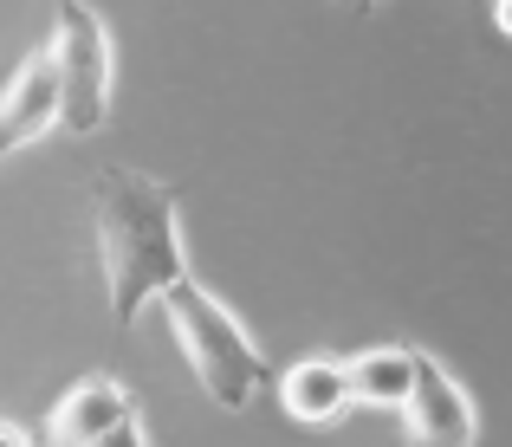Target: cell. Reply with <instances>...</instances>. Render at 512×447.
<instances>
[{
  "mask_svg": "<svg viewBox=\"0 0 512 447\" xmlns=\"http://www.w3.org/2000/svg\"><path fill=\"white\" fill-rule=\"evenodd\" d=\"M91 227H98V260H104V286H111V318H117V331H130L137 311L150 298H163L169 279L188 273L175 188L150 182L137 169H98V182H91Z\"/></svg>",
  "mask_w": 512,
  "mask_h": 447,
  "instance_id": "cell-1",
  "label": "cell"
},
{
  "mask_svg": "<svg viewBox=\"0 0 512 447\" xmlns=\"http://www.w3.org/2000/svg\"><path fill=\"white\" fill-rule=\"evenodd\" d=\"M156 305L169 311L175 344H182V357H188V370H195V383L208 389L221 409H247V402L260 396V383H266V357H260V344L240 331L234 311H227L221 298L201 286L195 273L169 279Z\"/></svg>",
  "mask_w": 512,
  "mask_h": 447,
  "instance_id": "cell-2",
  "label": "cell"
},
{
  "mask_svg": "<svg viewBox=\"0 0 512 447\" xmlns=\"http://www.w3.org/2000/svg\"><path fill=\"white\" fill-rule=\"evenodd\" d=\"M59 124L72 137H98L111 117V26L85 0H59Z\"/></svg>",
  "mask_w": 512,
  "mask_h": 447,
  "instance_id": "cell-3",
  "label": "cell"
},
{
  "mask_svg": "<svg viewBox=\"0 0 512 447\" xmlns=\"http://www.w3.org/2000/svg\"><path fill=\"white\" fill-rule=\"evenodd\" d=\"M474 435H480L474 396L428 350H415V383L402 402V447H474Z\"/></svg>",
  "mask_w": 512,
  "mask_h": 447,
  "instance_id": "cell-4",
  "label": "cell"
},
{
  "mask_svg": "<svg viewBox=\"0 0 512 447\" xmlns=\"http://www.w3.org/2000/svg\"><path fill=\"white\" fill-rule=\"evenodd\" d=\"M52 124H59V59H52V46H39V52H26L20 72L0 91V162L13 149L39 143Z\"/></svg>",
  "mask_w": 512,
  "mask_h": 447,
  "instance_id": "cell-5",
  "label": "cell"
},
{
  "mask_svg": "<svg viewBox=\"0 0 512 447\" xmlns=\"http://www.w3.org/2000/svg\"><path fill=\"white\" fill-rule=\"evenodd\" d=\"M279 409H286L299 428H338L344 415L357 409L344 357H331V350H312V357H299L286 376H279Z\"/></svg>",
  "mask_w": 512,
  "mask_h": 447,
  "instance_id": "cell-6",
  "label": "cell"
},
{
  "mask_svg": "<svg viewBox=\"0 0 512 447\" xmlns=\"http://www.w3.org/2000/svg\"><path fill=\"white\" fill-rule=\"evenodd\" d=\"M124 415H137V396H130L117 376H85V383H72L59 402H52L46 447H91L104 428L124 422Z\"/></svg>",
  "mask_w": 512,
  "mask_h": 447,
  "instance_id": "cell-7",
  "label": "cell"
},
{
  "mask_svg": "<svg viewBox=\"0 0 512 447\" xmlns=\"http://www.w3.org/2000/svg\"><path fill=\"white\" fill-rule=\"evenodd\" d=\"M350 370V396L370 402V409H402L415 383V350L409 344H370L357 357H344Z\"/></svg>",
  "mask_w": 512,
  "mask_h": 447,
  "instance_id": "cell-8",
  "label": "cell"
},
{
  "mask_svg": "<svg viewBox=\"0 0 512 447\" xmlns=\"http://www.w3.org/2000/svg\"><path fill=\"white\" fill-rule=\"evenodd\" d=\"M91 447H150V435H143V409H137V415H124L117 428H104V435L91 441Z\"/></svg>",
  "mask_w": 512,
  "mask_h": 447,
  "instance_id": "cell-9",
  "label": "cell"
},
{
  "mask_svg": "<svg viewBox=\"0 0 512 447\" xmlns=\"http://www.w3.org/2000/svg\"><path fill=\"white\" fill-rule=\"evenodd\" d=\"M0 447H33V435L20 422H0Z\"/></svg>",
  "mask_w": 512,
  "mask_h": 447,
  "instance_id": "cell-10",
  "label": "cell"
},
{
  "mask_svg": "<svg viewBox=\"0 0 512 447\" xmlns=\"http://www.w3.org/2000/svg\"><path fill=\"white\" fill-rule=\"evenodd\" d=\"M493 26H500V33L512 39V0H493Z\"/></svg>",
  "mask_w": 512,
  "mask_h": 447,
  "instance_id": "cell-11",
  "label": "cell"
},
{
  "mask_svg": "<svg viewBox=\"0 0 512 447\" xmlns=\"http://www.w3.org/2000/svg\"><path fill=\"white\" fill-rule=\"evenodd\" d=\"M376 7H383V0H357V13H376Z\"/></svg>",
  "mask_w": 512,
  "mask_h": 447,
  "instance_id": "cell-12",
  "label": "cell"
}]
</instances>
